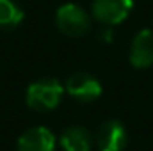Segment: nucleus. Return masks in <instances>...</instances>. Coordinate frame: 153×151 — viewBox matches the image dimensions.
I'll return each mask as SVG.
<instances>
[{
	"label": "nucleus",
	"mask_w": 153,
	"mask_h": 151,
	"mask_svg": "<svg viewBox=\"0 0 153 151\" xmlns=\"http://www.w3.org/2000/svg\"><path fill=\"white\" fill-rule=\"evenodd\" d=\"M64 93H66L64 85L59 80H55V78H41V80L32 82L27 87L25 101L36 112H50L61 103Z\"/></svg>",
	"instance_id": "f257e3e1"
},
{
	"label": "nucleus",
	"mask_w": 153,
	"mask_h": 151,
	"mask_svg": "<svg viewBox=\"0 0 153 151\" xmlns=\"http://www.w3.org/2000/svg\"><path fill=\"white\" fill-rule=\"evenodd\" d=\"M55 25L57 29L70 36V38H80L84 36L91 27V18L84 7L78 4H62L55 13Z\"/></svg>",
	"instance_id": "f03ea898"
},
{
	"label": "nucleus",
	"mask_w": 153,
	"mask_h": 151,
	"mask_svg": "<svg viewBox=\"0 0 153 151\" xmlns=\"http://www.w3.org/2000/svg\"><path fill=\"white\" fill-rule=\"evenodd\" d=\"M64 91L76 101L91 103L102 96V84L96 76H93L87 71H76L68 76Z\"/></svg>",
	"instance_id": "7ed1b4c3"
},
{
	"label": "nucleus",
	"mask_w": 153,
	"mask_h": 151,
	"mask_svg": "<svg viewBox=\"0 0 153 151\" xmlns=\"http://www.w3.org/2000/svg\"><path fill=\"white\" fill-rule=\"evenodd\" d=\"M134 9V0H93V16L109 27L123 23Z\"/></svg>",
	"instance_id": "20e7f679"
},
{
	"label": "nucleus",
	"mask_w": 153,
	"mask_h": 151,
	"mask_svg": "<svg viewBox=\"0 0 153 151\" xmlns=\"http://www.w3.org/2000/svg\"><path fill=\"white\" fill-rule=\"evenodd\" d=\"M128 144V133L121 121H103L96 133V146L100 151H123Z\"/></svg>",
	"instance_id": "39448f33"
},
{
	"label": "nucleus",
	"mask_w": 153,
	"mask_h": 151,
	"mask_svg": "<svg viewBox=\"0 0 153 151\" xmlns=\"http://www.w3.org/2000/svg\"><path fill=\"white\" fill-rule=\"evenodd\" d=\"M130 64L137 70H146L153 66V30L143 29L135 34V38L130 44L128 53Z\"/></svg>",
	"instance_id": "423d86ee"
},
{
	"label": "nucleus",
	"mask_w": 153,
	"mask_h": 151,
	"mask_svg": "<svg viewBox=\"0 0 153 151\" xmlns=\"http://www.w3.org/2000/svg\"><path fill=\"white\" fill-rule=\"evenodd\" d=\"M16 151H55V137L46 126H32L20 135Z\"/></svg>",
	"instance_id": "0eeeda50"
},
{
	"label": "nucleus",
	"mask_w": 153,
	"mask_h": 151,
	"mask_svg": "<svg viewBox=\"0 0 153 151\" xmlns=\"http://www.w3.org/2000/svg\"><path fill=\"white\" fill-rule=\"evenodd\" d=\"M59 142L64 151H91L93 135L84 126H70L62 132Z\"/></svg>",
	"instance_id": "6e6552de"
},
{
	"label": "nucleus",
	"mask_w": 153,
	"mask_h": 151,
	"mask_svg": "<svg viewBox=\"0 0 153 151\" xmlns=\"http://www.w3.org/2000/svg\"><path fill=\"white\" fill-rule=\"evenodd\" d=\"M23 11L13 0H0V30L14 29L22 23Z\"/></svg>",
	"instance_id": "1a4fd4ad"
}]
</instances>
